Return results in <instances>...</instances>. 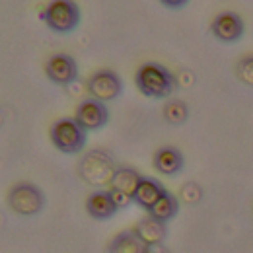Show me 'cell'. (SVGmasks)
Segmentation results:
<instances>
[{
    "mask_svg": "<svg viewBox=\"0 0 253 253\" xmlns=\"http://www.w3.org/2000/svg\"><path fill=\"white\" fill-rule=\"evenodd\" d=\"M41 22L55 33H70L80 24V8L74 0H51L41 12Z\"/></svg>",
    "mask_w": 253,
    "mask_h": 253,
    "instance_id": "obj_3",
    "label": "cell"
},
{
    "mask_svg": "<svg viewBox=\"0 0 253 253\" xmlns=\"http://www.w3.org/2000/svg\"><path fill=\"white\" fill-rule=\"evenodd\" d=\"M140 179H142V175L136 169L126 168V166H119L115 175H113V179H111V183H109V189L121 191V193L132 197L136 187H138V183H140Z\"/></svg>",
    "mask_w": 253,
    "mask_h": 253,
    "instance_id": "obj_16",
    "label": "cell"
},
{
    "mask_svg": "<svg viewBox=\"0 0 253 253\" xmlns=\"http://www.w3.org/2000/svg\"><path fill=\"white\" fill-rule=\"evenodd\" d=\"M45 74L47 78L57 86H70L78 80L80 68L74 57L66 53H55L45 63Z\"/></svg>",
    "mask_w": 253,
    "mask_h": 253,
    "instance_id": "obj_7",
    "label": "cell"
},
{
    "mask_svg": "<svg viewBox=\"0 0 253 253\" xmlns=\"http://www.w3.org/2000/svg\"><path fill=\"white\" fill-rule=\"evenodd\" d=\"M211 33L222 43L240 41L244 35V20L234 12H222L212 20Z\"/></svg>",
    "mask_w": 253,
    "mask_h": 253,
    "instance_id": "obj_9",
    "label": "cell"
},
{
    "mask_svg": "<svg viewBox=\"0 0 253 253\" xmlns=\"http://www.w3.org/2000/svg\"><path fill=\"white\" fill-rule=\"evenodd\" d=\"M49 134H51V142L55 144V148L63 154H80L86 148L88 132L78 125L76 119H70V117L57 119L51 125Z\"/></svg>",
    "mask_w": 253,
    "mask_h": 253,
    "instance_id": "obj_4",
    "label": "cell"
},
{
    "mask_svg": "<svg viewBox=\"0 0 253 253\" xmlns=\"http://www.w3.org/2000/svg\"><path fill=\"white\" fill-rule=\"evenodd\" d=\"M152 164H154V169L162 175H177L183 169L185 160L175 146H162L154 152Z\"/></svg>",
    "mask_w": 253,
    "mask_h": 253,
    "instance_id": "obj_10",
    "label": "cell"
},
{
    "mask_svg": "<svg viewBox=\"0 0 253 253\" xmlns=\"http://www.w3.org/2000/svg\"><path fill=\"white\" fill-rule=\"evenodd\" d=\"M189 117V109L181 99H171L164 105V119L169 125H181Z\"/></svg>",
    "mask_w": 253,
    "mask_h": 253,
    "instance_id": "obj_17",
    "label": "cell"
},
{
    "mask_svg": "<svg viewBox=\"0 0 253 253\" xmlns=\"http://www.w3.org/2000/svg\"><path fill=\"white\" fill-rule=\"evenodd\" d=\"M164 193H166V189H164V185H162L160 181L152 179V177H142L140 183H138V187H136V191H134V195H132V201H134V205H138L140 209L148 211Z\"/></svg>",
    "mask_w": 253,
    "mask_h": 253,
    "instance_id": "obj_13",
    "label": "cell"
},
{
    "mask_svg": "<svg viewBox=\"0 0 253 253\" xmlns=\"http://www.w3.org/2000/svg\"><path fill=\"white\" fill-rule=\"evenodd\" d=\"M134 84L138 92L150 99H166L175 90L173 74L158 63H144L134 74Z\"/></svg>",
    "mask_w": 253,
    "mask_h": 253,
    "instance_id": "obj_2",
    "label": "cell"
},
{
    "mask_svg": "<svg viewBox=\"0 0 253 253\" xmlns=\"http://www.w3.org/2000/svg\"><path fill=\"white\" fill-rule=\"evenodd\" d=\"M86 88H88L90 97L107 103V101L119 99V95L123 94V80L115 70L101 68V70H95L94 74L88 78Z\"/></svg>",
    "mask_w": 253,
    "mask_h": 253,
    "instance_id": "obj_6",
    "label": "cell"
},
{
    "mask_svg": "<svg viewBox=\"0 0 253 253\" xmlns=\"http://www.w3.org/2000/svg\"><path fill=\"white\" fill-rule=\"evenodd\" d=\"M166 8H171V10H179V8H183L189 0H160Z\"/></svg>",
    "mask_w": 253,
    "mask_h": 253,
    "instance_id": "obj_20",
    "label": "cell"
},
{
    "mask_svg": "<svg viewBox=\"0 0 253 253\" xmlns=\"http://www.w3.org/2000/svg\"><path fill=\"white\" fill-rule=\"evenodd\" d=\"M109 195H111V201L115 203L117 211H123V209H128V207H130V205L134 203L130 195H125V193H121V191L109 189Z\"/></svg>",
    "mask_w": 253,
    "mask_h": 253,
    "instance_id": "obj_19",
    "label": "cell"
},
{
    "mask_svg": "<svg viewBox=\"0 0 253 253\" xmlns=\"http://www.w3.org/2000/svg\"><path fill=\"white\" fill-rule=\"evenodd\" d=\"M132 232L148 246V248H154V246H162L164 240L168 238V226L166 222H160L152 216H146L142 220L136 222V226L132 228Z\"/></svg>",
    "mask_w": 253,
    "mask_h": 253,
    "instance_id": "obj_11",
    "label": "cell"
},
{
    "mask_svg": "<svg viewBox=\"0 0 253 253\" xmlns=\"http://www.w3.org/2000/svg\"><path fill=\"white\" fill-rule=\"evenodd\" d=\"M117 168L119 166L115 164V158L109 150L94 148V150H88L80 158L78 175L84 183H88L92 187H105V185L111 183Z\"/></svg>",
    "mask_w": 253,
    "mask_h": 253,
    "instance_id": "obj_1",
    "label": "cell"
},
{
    "mask_svg": "<svg viewBox=\"0 0 253 253\" xmlns=\"http://www.w3.org/2000/svg\"><path fill=\"white\" fill-rule=\"evenodd\" d=\"M150 253H169L166 248H164V244L162 246H154V248H150Z\"/></svg>",
    "mask_w": 253,
    "mask_h": 253,
    "instance_id": "obj_21",
    "label": "cell"
},
{
    "mask_svg": "<svg viewBox=\"0 0 253 253\" xmlns=\"http://www.w3.org/2000/svg\"><path fill=\"white\" fill-rule=\"evenodd\" d=\"M107 253H150V248L132 230H125L109 242Z\"/></svg>",
    "mask_w": 253,
    "mask_h": 253,
    "instance_id": "obj_14",
    "label": "cell"
},
{
    "mask_svg": "<svg viewBox=\"0 0 253 253\" xmlns=\"http://www.w3.org/2000/svg\"><path fill=\"white\" fill-rule=\"evenodd\" d=\"M236 76L242 84L253 86V55H248L244 59H240L236 64Z\"/></svg>",
    "mask_w": 253,
    "mask_h": 253,
    "instance_id": "obj_18",
    "label": "cell"
},
{
    "mask_svg": "<svg viewBox=\"0 0 253 253\" xmlns=\"http://www.w3.org/2000/svg\"><path fill=\"white\" fill-rule=\"evenodd\" d=\"M45 193L33 183H16L6 195V205L20 216H37L45 209Z\"/></svg>",
    "mask_w": 253,
    "mask_h": 253,
    "instance_id": "obj_5",
    "label": "cell"
},
{
    "mask_svg": "<svg viewBox=\"0 0 253 253\" xmlns=\"http://www.w3.org/2000/svg\"><path fill=\"white\" fill-rule=\"evenodd\" d=\"M86 212L94 220H109V218H113L117 214V207L111 201L109 191H94L86 199Z\"/></svg>",
    "mask_w": 253,
    "mask_h": 253,
    "instance_id": "obj_12",
    "label": "cell"
},
{
    "mask_svg": "<svg viewBox=\"0 0 253 253\" xmlns=\"http://www.w3.org/2000/svg\"><path fill=\"white\" fill-rule=\"evenodd\" d=\"M146 212H148V216L168 224L171 218L177 216V212H179V201H177L175 195H171L169 191H166Z\"/></svg>",
    "mask_w": 253,
    "mask_h": 253,
    "instance_id": "obj_15",
    "label": "cell"
},
{
    "mask_svg": "<svg viewBox=\"0 0 253 253\" xmlns=\"http://www.w3.org/2000/svg\"><path fill=\"white\" fill-rule=\"evenodd\" d=\"M74 119L78 121V125L82 126L86 132L99 130L109 123V109L103 101L94 99V97H86L78 103Z\"/></svg>",
    "mask_w": 253,
    "mask_h": 253,
    "instance_id": "obj_8",
    "label": "cell"
}]
</instances>
